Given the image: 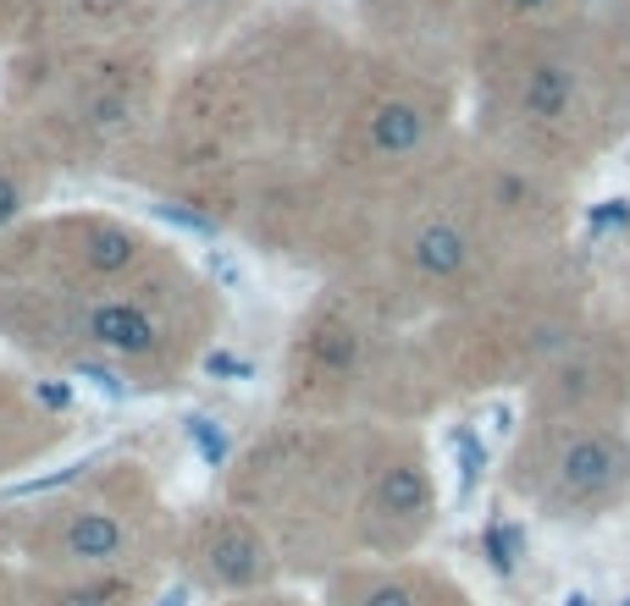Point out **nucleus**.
Masks as SVG:
<instances>
[{"instance_id": "f257e3e1", "label": "nucleus", "mask_w": 630, "mask_h": 606, "mask_svg": "<svg viewBox=\"0 0 630 606\" xmlns=\"http://www.w3.org/2000/svg\"><path fill=\"white\" fill-rule=\"evenodd\" d=\"M509 485L558 524H591L630 502L624 337L580 331L547 370H536V397L509 452Z\"/></svg>"}, {"instance_id": "f03ea898", "label": "nucleus", "mask_w": 630, "mask_h": 606, "mask_svg": "<svg viewBox=\"0 0 630 606\" xmlns=\"http://www.w3.org/2000/svg\"><path fill=\"white\" fill-rule=\"evenodd\" d=\"M84 337H89L100 353H111V359H144V353H155V342H161L155 320H150L139 304H128V298H100V304L84 315Z\"/></svg>"}, {"instance_id": "7ed1b4c3", "label": "nucleus", "mask_w": 630, "mask_h": 606, "mask_svg": "<svg viewBox=\"0 0 630 606\" xmlns=\"http://www.w3.org/2000/svg\"><path fill=\"white\" fill-rule=\"evenodd\" d=\"M205 573L221 590H254L271 573V551H265V540L249 524H221L210 535V546H205Z\"/></svg>"}, {"instance_id": "20e7f679", "label": "nucleus", "mask_w": 630, "mask_h": 606, "mask_svg": "<svg viewBox=\"0 0 630 606\" xmlns=\"http://www.w3.org/2000/svg\"><path fill=\"white\" fill-rule=\"evenodd\" d=\"M426 133H432V117L415 106V100H382L371 111V150L382 161H410L426 150Z\"/></svg>"}, {"instance_id": "39448f33", "label": "nucleus", "mask_w": 630, "mask_h": 606, "mask_svg": "<svg viewBox=\"0 0 630 606\" xmlns=\"http://www.w3.org/2000/svg\"><path fill=\"white\" fill-rule=\"evenodd\" d=\"M62 546H67V557H78V562H117L122 546H128V529H122L111 513H78V518L67 524Z\"/></svg>"}, {"instance_id": "423d86ee", "label": "nucleus", "mask_w": 630, "mask_h": 606, "mask_svg": "<svg viewBox=\"0 0 630 606\" xmlns=\"http://www.w3.org/2000/svg\"><path fill=\"white\" fill-rule=\"evenodd\" d=\"M454 595H432V584L410 573H377L355 590V606H448Z\"/></svg>"}, {"instance_id": "0eeeda50", "label": "nucleus", "mask_w": 630, "mask_h": 606, "mask_svg": "<svg viewBox=\"0 0 630 606\" xmlns=\"http://www.w3.org/2000/svg\"><path fill=\"white\" fill-rule=\"evenodd\" d=\"M84 265H89L95 276H122V271L139 265V238L122 232V227H95V232L84 238Z\"/></svg>"}, {"instance_id": "6e6552de", "label": "nucleus", "mask_w": 630, "mask_h": 606, "mask_svg": "<svg viewBox=\"0 0 630 606\" xmlns=\"http://www.w3.org/2000/svg\"><path fill=\"white\" fill-rule=\"evenodd\" d=\"M188 441L199 447V458H205L210 469H221V463H227V447H232V441H227V430H221L216 419L194 414V419H188Z\"/></svg>"}, {"instance_id": "1a4fd4ad", "label": "nucleus", "mask_w": 630, "mask_h": 606, "mask_svg": "<svg viewBox=\"0 0 630 606\" xmlns=\"http://www.w3.org/2000/svg\"><path fill=\"white\" fill-rule=\"evenodd\" d=\"M78 381H89L100 397H111V403H122L128 397V381H117V370H106V364H78Z\"/></svg>"}, {"instance_id": "9d476101", "label": "nucleus", "mask_w": 630, "mask_h": 606, "mask_svg": "<svg viewBox=\"0 0 630 606\" xmlns=\"http://www.w3.org/2000/svg\"><path fill=\"white\" fill-rule=\"evenodd\" d=\"M23 216V188L12 177H0V227H12Z\"/></svg>"}, {"instance_id": "9b49d317", "label": "nucleus", "mask_w": 630, "mask_h": 606, "mask_svg": "<svg viewBox=\"0 0 630 606\" xmlns=\"http://www.w3.org/2000/svg\"><path fill=\"white\" fill-rule=\"evenodd\" d=\"M205 370H210V375H227V381H243V375H249V364H243V359H232V353H210V359H205Z\"/></svg>"}, {"instance_id": "f8f14e48", "label": "nucleus", "mask_w": 630, "mask_h": 606, "mask_svg": "<svg viewBox=\"0 0 630 606\" xmlns=\"http://www.w3.org/2000/svg\"><path fill=\"white\" fill-rule=\"evenodd\" d=\"M155 216H161V221H177V227H188V232H205V238L216 232L210 221H199V216H183V210H172V205H155Z\"/></svg>"}, {"instance_id": "ddd939ff", "label": "nucleus", "mask_w": 630, "mask_h": 606, "mask_svg": "<svg viewBox=\"0 0 630 606\" xmlns=\"http://www.w3.org/2000/svg\"><path fill=\"white\" fill-rule=\"evenodd\" d=\"M34 397H40L45 408H67V403H73V392H67L62 381H40V386H34Z\"/></svg>"}, {"instance_id": "4468645a", "label": "nucleus", "mask_w": 630, "mask_h": 606, "mask_svg": "<svg viewBox=\"0 0 630 606\" xmlns=\"http://www.w3.org/2000/svg\"><path fill=\"white\" fill-rule=\"evenodd\" d=\"M210 271H216V276H221V282H227V287H238V265H232V260H227V254H221V249H216V254H210Z\"/></svg>"}, {"instance_id": "2eb2a0df", "label": "nucleus", "mask_w": 630, "mask_h": 606, "mask_svg": "<svg viewBox=\"0 0 630 606\" xmlns=\"http://www.w3.org/2000/svg\"><path fill=\"white\" fill-rule=\"evenodd\" d=\"M155 606H188V584H177V590H166Z\"/></svg>"}, {"instance_id": "dca6fc26", "label": "nucleus", "mask_w": 630, "mask_h": 606, "mask_svg": "<svg viewBox=\"0 0 630 606\" xmlns=\"http://www.w3.org/2000/svg\"><path fill=\"white\" fill-rule=\"evenodd\" d=\"M509 7H514V12H525V18H531V12H547V7H553V0H509Z\"/></svg>"}]
</instances>
